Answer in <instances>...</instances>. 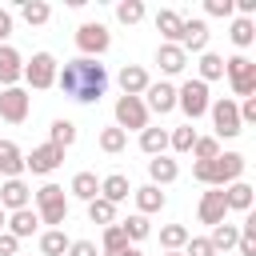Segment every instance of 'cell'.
I'll list each match as a JSON object with an SVG mask.
<instances>
[{
	"label": "cell",
	"instance_id": "obj_37",
	"mask_svg": "<svg viewBox=\"0 0 256 256\" xmlns=\"http://www.w3.org/2000/svg\"><path fill=\"white\" fill-rule=\"evenodd\" d=\"M88 220L92 224H100V228H108V224H116V204H108V200H88Z\"/></svg>",
	"mask_w": 256,
	"mask_h": 256
},
{
	"label": "cell",
	"instance_id": "obj_44",
	"mask_svg": "<svg viewBox=\"0 0 256 256\" xmlns=\"http://www.w3.org/2000/svg\"><path fill=\"white\" fill-rule=\"evenodd\" d=\"M64 256H100V248H96V244H92V240H72V244H68V252H64Z\"/></svg>",
	"mask_w": 256,
	"mask_h": 256
},
{
	"label": "cell",
	"instance_id": "obj_13",
	"mask_svg": "<svg viewBox=\"0 0 256 256\" xmlns=\"http://www.w3.org/2000/svg\"><path fill=\"white\" fill-rule=\"evenodd\" d=\"M16 80H24V56L12 44H0V84L16 88Z\"/></svg>",
	"mask_w": 256,
	"mask_h": 256
},
{
	"label": "cell",
	"instance_id": "obj_39",
	"mask_svg": "<svg viewBox=\"0 0 256 256\" xmlns=\"http://www.w3.org/2000/svg\"><path fill=\"white\" fill-rule=\"evenodd\" d=\"M228 36H232V44H236V48H248V44L256 40V24H252V20H244V16H236Z\"/></svg>",
	"mask_w": 256,
	"mask_h": 256
},
{
	"label": "cell",
	"instance_id": "obj_25",
	"mask_svg": "<svg viewBox=\"0 0 256 256\" xmlns=\"http://www.w3.org/2000/svg\"><path fill=\"white\" fill-rule=\"evenodd\" d=\"M68 192H72L76 200H84V204L96 200V196H100V180H96V172H76L72 184H68Z\"/></svg>",
	"mask_w": 256,
	"mask_h": 256
},
{
	"label": "cell",
	"instance_id": "obj_49",
	"mask_svg": "<svg viewBox=\"0 0 256 256\" xmlns=\"http://www.w3.org/2000/svg\"><path fill=\"white\" fill-rule=\"evenodd\" d=\"M168 256H184V252H168Z\"/></svg>",
	"mask_w": 256,
	"mask_h": 256
},
{
	"label": "cell",
	"instance_id": "obj_27",
	"mask_svg": "<svg viewBox=\"0 0 256 256\" xmlns=\"http://www.w3.org/2000/svg\"><path fill=\"white\" fill-rule=\"evenodd\" d=\"M140 152H144V156H164V152H168V132L148 124V128L140 132Z\"/></svg>",
	"mask_w": 256,
	"mask_h": 256
},
{
	"label": "cell",
	"instance_id": "obj_9",
	"mask_svg": "<svg viewBox=\"0 0 256 256\" xmlns=\"http://www.w3.org/2000/svg\"><path fill=\"white\" fill-rule=\"evenodd\" d=\"M60 164H64V148H56V144H36L24 156V172H32V176H48Z\"/></svg>",
	"mask_w": 256,
	"mask_h": 256
},
{
	"label": "cell",
	"instance_id": "obj_33",
	"mask_svg": "<svg viewBox=\"0 0 256 256\" xmlns=\"http://www.w3.org/2000/svg\"><path fill=\"white\" fill-rule=\"evenodd\" d=\"M124 248H128V236L120 232V224H108L100 236V256H120Z\"/></svg>",
	"mask_w": 256,
	"mask_h": 256
},
{
	"label": "cell",
	"instance_id": "obj_43",
	"mask_svg": "<svg viewBox=\"0 0 256 256\" xmlns=\"http://www.w3.org/2000/svg\"><path fill=\"white\" fill-rule=\"evenodd\" d=\"M204 12H208V16L228 20V16H232V0H204Z\"/></svg>",
	"mask_w": 256,
	"mask_h": 256
},
{
	"label": "cell",
	"instance_id": "obj_17",
	"mask_svg": "<svg viewBox=\"0 0 256 256\" xmlns=\"http://www.w3.org/2000/svg\"><path fill=\"white\" fill-rule=\"evenodd\" d=\"M116 80H120L124 96H144V92H148V84H152V76H148V72H144L140 64H124Z\"/></svg>",
	"mask_w": 256,
	"mask_h": 256
},
{
	"label": "cell",
	"instance_id": "obj_21",
	"mask_svg": "<svg viewBox=\"0 0 256 256\" xmlns=\"http://www.w3.org/2000/svg\"><path fill=\"white\" fill-rule=\"evenodd\" d=\"M244 156L240 152H220L216 156V168H220V188H228V184H236L240 176H244Z\"/></svg>",
	"mask_w": 256,
	"mask_h": 256
},
{
	"label": "cell",
	"instance_id": "obj_36",
	"mask_svg": "<svg viewBox=\"0 0 256 256\" xmlns=\"http://www.w3.org/2000/svg\"><path fill=\"white\" fill-rule=\"evenodd\" d=\"M196 136H200V132H196L192 124H180V128H172V132H168V148H172V152H192Z\"/></svg>",
	"mask_w": 256,
	"mask_h": 256
},
{
	"label": "cell",
	"instance_id": "obj_32",
	"mask_svg": "<svg viewBox=\"0 0 256 256\" xmlns=\"http://www.w3.org/2000/svg\"><path fill=\"white\" fill-rule=\"evenodd\" d=\"M188 236H192V232H188L184 224H164V228H160V248H164V252H180V248L188 244Z\"/></svg>",
	"mask_w": 256,
	"mask_h": 256
},
{
	"label": "cell",
	"instance_id": "obj_15",
	"mask_svg": "<svg viewBox=\"0 0 256 256\" xmlns=\"http://www.w3.org/2000/svg\"><path fill=\"white\" fill-rule=\"evenodd\" d=\"M28 200H32V188L16 176V180H4V188H0V208H8V212H20V208H28Z\"/></svg>",
	"mask_w": 256,
	"mask_h": 256
},
{
	"label": "cell",
	"instance_id": "obj_23",
	"mask_svg": "<svg viewBox=\"0 0 256 256\" xmlns=\"http://www.w3.org/2000/svg\"><path fill=\"white\" fill-rule=\"evenodd\" d=\"M20 172H24V152L12 140H0V176L4 180H16Z\"/></svg>",
	"mask_w": 256,
	"mask_h": 256
},
{
	"label": "cell",
	"instance_id": "obj_10",
	"mask_svg": "<svg viewBox=\"0 0 256 256\" xmlns=\"http://www.w3.org/2000/svg\"><path fill=\"white\" fill-rule=\"evenodd\" d=\"M28 108H32V96L16 84V88H0V120L8 124H24L28 120Z\"/></svg>",
	"mask_w": 256,
	"mask_h": 256
},
{
	"label": "cell",
	"instance_id": "obj_41",
	"mask_svg": "<svg viewBox=\"0 0 256 256\" xmlns=\"http://www.w3.org/2000/svg\"><path fill=\"white\" fill-rule=\"evenodd\" d=\"M216 156H220V140H216V136H196L192 160H216Z\"/></svg>",
	"mask_w": 256,
	"mask_h": 256
},
{
	"label": "cell",
	"instance_id": "obj_19",
	"mask_svg": "<svg viewBox=\"0 0 256 256\" xmlns=\"http://www.w3.org/2000/svg\"><path fill=\"white\" fill-rule=\"evenodd\" d=\"M176 176H180V164H176L172 156H152V160H148V184L164 188V184H172Z\"/></svg>",
	"mask_w": 256,
	"mask_h": 256
},
{
	"label": "cell",
	"instance_id": "obj_47",
	"mask_svg": "<svg viewBox=\"0 0 256 256\" xmlns=\"http://www.w3.org/2000/svg\"><path fill=\"white\" fill-rule=\"evenodd\" d=\"M8 36H12V12H8V8H0V44H4Z\"/></svg>",
	"mask_w": 256,
	"mask_h": 256
},
{
	"label": "cell",
	"instance_id": "obj_45",
	"mask_svg": "<svg viewBox=\"0 0 256 256\" xmlns=\"http://www.w3.org/2000/svg\"><path fill=\"white\" fill-rule=\"evenodd\" d=\"M236 112H240V124H256V96H248L244 104H236Z\"/></svg>",
	"mask_w": 256,
	"mask_h": 256
},
{
	"label": "cell",
	"instance_id": "obj_4",
	"mask_svg": "<svg viewBox=\"0 0 256 256\" xmlns=\"http://www.w3.org/2000/svg\"><path fill=\"white\" fill-rule=\"evenodd\" d=\"M208 116H212L216 140H232V136H240V132H244V124H240V112H236V100H228V96L212 100V104H208Z\"/></svg>",
	"mask_w": 256,
	"mask_h": 256
},
{
	"label": "cell",
	"instance_id": "obj_2",
	"mask_svg": "<svg viewBox=\"0 0 256 256\" xmlns=\"http://www.w3.org/2000/svg\"><path fill=\"white\" fill-rule=\"evenodd\" d=\"M32 200H36V216H40V224L60 228V224L68 220V196H64L60 184H44V188H36Z\"/></svg>",
	"mask_w": 256,
	"mask_h": 256
},
{
	"label": "cell",
	"instance_id": "obj_35",
	"mask_svg": "<svg viewBox=\"0 0 256 256\" xmlns=\"http://www.w3.org/2000/svg\"><path fill=\"white\" fill-rule=\"evenodd\" d=\"M20 16H24V24H32V28H40V24H48V16H52V8H48L44 0H24V4H20Z\"/></svg>",
	"mask_w": 256,
	"mask_h": 256
},
{
	"label": "cell",
	"instance_id": "obj_18",
	"mask_svg": "<svg viewBox=\"0 0 256 256\" xmlns=\"http://www.w3.org/2000/svg\"><path fill=\"white\" fill-rule=\"evenodd\" d=\"M180 48H184V52H208V24H204V20H184Z\"/></svg>",
	"mask_w": 256,
	"mask_h": 256
},
{
	"label": "cell",
	"instance_id": "obj_29",
	"mask_svg": "<svg viewBox=\"0 0 256 256\" xmlns=\"http://www.w3.org/2000/svg\"><path fill=\"white\" fill-rule=\"evenodd\" d=\"M236 240H240V224H216L212 228V236H208V244L216 248V252H228V248H236Z\"/></svg>",
	"mask_w": 256,
	"mask_h": 256
},
{
	"label": "cell",
	"instance_id": "obj_34",
	"mask_svg": "<svg viewBox=\"0 0 256 256\" xmlns=\"http://www.w3.org/2000/svg\"><path fill=\"white\" fill-rule=\"evenodd\" d=\"M96 144H100V152L116 156V152H124V148H128V132H120V128L112 124V128H104V132L96 136Z\"/></svg>",
	"mask_w": 256,
	"mask_h": 256
},
{
	"label": "cell",
	"instance_id": "obj_8",
	"mask_svg": "<svg viewBox=\"0 0 256 256\" xmlns=\"http://www.w3.org/2000/svg\"><path fill=\"white\" fill-rule=\"evenodd\" d=\"M112 112H116V128L120 132H144L148 128V108H144L140 96H120Z\"/></svg>",
	"mask_w": 256,
	"mask_h": 256
},
{
	"label": "cell",
	"instance_id": "obj_3",
	"mask_svg": "<svg viewBox=\"0 0 256 256\" xmlns=\"http://www.w3.org/2000/svg\"><path fill=\"white\" fill-rule=\"evenodd\" d=\"M224 76H228V84H232L236 96L248 100V96L256 92V60H248L244 52H236V56L224 60Z\"/></svg>",
	"mask_w": 256,
	"mask_h": 256
},
{
	"label": "cell",
	"instance_id": "obj_7",
	"mask_svg": "<svg viewBox=\"0 0 256 256\" xmlns=\"http://www.w3.org/2000/svg\"><path fill=\"white\" fill-rule=\"evenodd\" d=\"M56 56L52 52H32V60L24 64V80H28V88H36V92H44V88H52L56 84Z\"/></svg>",
	"mask_w": 256,
	"mask_h": 256
},
{
	"label": "cell",
	"instance_id": "obj_22",
	"mask_svg": "<svg viewBox=\"0 0 256 256\" xmlns=\"http://www.w3.org/2000/svg\"><path fill=\"white\" fill-rule=\"evenodd\" d=\"M252 184L248 180H236V184H228L224 188V204H228V212H252Z\"/></svg>",
	"mask_w": 256,
	"mask_h": 256
},
{
	"label": "cell",
	"instance_id": "obj_24",
	"mask_svg": "<svg viewBox=\"0 0 256 256\" xmlns=\"http://www.w3.org/2000/svg\"><path fill=\"white\" fill-rule=\"evenodd\" d=\"M128 192H132V184H128V176H124V172H112V176H104V180H100V200H108V204L128 200Z\"/></svg>",
	"mask_w": 256,
	"mask_h": 256
},
{
	"label": "cell",
	"instance_id": "obj_28",
	"mask_svg": "<svg viewBox=\"0 0 256 256\" xmlns=\"http://www.w3.org/2000/svg\"><path fill=\"white\" fill-rule=\"evenodd\" d=\"M48 144H56V148H64V152H68V148L76 144V124H72V120H64V116H60V120H52V128H48Z\"/></svg>",
	"mask_w": 256,
	"mask_h": 256
},
{
	"label": "cell",
	"instance_id": "obj_31",
	"mask_svg": "<svg viewBox=\"0 0 256 256\" xmlns=\"http://www.w3.org/2000/svg\"><path fill=\"white\" fill-rule=\"evenodd\" d=\"M196 68H200L196 80H200V84H212V80L224 76V56H216V52H200V64H196Z\"/></svg>",
	"mask_w": 256,
	"mask_h": 256
},
{
	"label": "cell",
	"instance_id": "obj_5",
	"mask_svg": "<svg viewBox=\"0 0 256 256\" xmlns=\"http://www.w3.org/2000/svg\"><path fill=\"white\" fill-rule=\"evenodd\" d=\"M208 84H200V80H184L180 88H176V108L188 116V124L192 120H200L204 112H208Z\"/></svg>",
	"mask_w": 256,
	"mask_h": 256
},
{
	"label": "cell",
	"instance_id": "obj_40",
	"mask_svg": "<svg viewBox=\"0 0 256 256\" xmlns=\"http://www.w3.org/2000/svg\"><path fill=\"white\" fill-rule=\"evenodd\" d=\"M116 20L120 24H140L144 20V4L140 0H120L116 4Z\"/></svg>",
	"mask_w": 256,
	"mask_h": 256
},
{
	"label": "cell",
	"instance_id": "obj_46",
	"mask_svg": "<svg viewBox=\"0 0 256 256\" xmlns=\"http://www.w3.org/2000/svg\"><path fill=\"white\" fill-rule=\"evenodd\" d=\"M0 256H20V240L8 236V232H0Z\"/></svg>",
	"mask_w": 256,
	"mask_h": 256
},
{
	"label": "cell",
	"instance_id": "obj_38",
	"mask_svg": "<svg viewBox=\"0 0 256 256\" xmlns=\"http://www.w3.org/2000/svg\"><path fill=\"white\" fill-rule=\"evenodd\" d=\"M120 232L128 236V244L132 240H148V232H152V224H148V216H140V212H132L128 220H120Z\"/></svg>",
	"mask_w": 256,
	"mask_h": 256
},
{
	"label": "cell",
	"instance_id": "obj_20",
	"mask_svg": "<svg viewBox=\"0 0 256 256\" xmlns=\"http://www.w3.org/2000/svg\"><path fill=\"white\" fill-rule=\"evenodd\" d=\"M156 32L164 36V44H180L184 16H180V12H172V8H160V12H156Z\"/></svg>",
	"mask_w": 256,
	"mask_h": 256
},
{
	"label": "cell",
	"instance_id": "obj_11",
	"mask_svg": "<svg viewBox=\"0 0 256 256\" xmlns=\"http://www.w3.org/2000/svg\"><path fill=\"white\" fill-rule=\"evenodd\" d=\"M196 220L200 224H224L228 220V204H224V188H208L204 196H200V204H196Z\"/></svg>",
	"mask_w": 256,
	"mask_h": 256
},
{
	"label": "cell",
	"instance_id": "obj_6",
	"mask_svg": "<svg viewBox=\"0 0 256 256\" xmlns=\"http://www.w3.org/2000/svg\"><path fill=\"white\" fill-rule=\"evenodd\" d=\"M76 48H80L88 60H96V56H104V52L112 48V32H108L100 20H88V24L76 28Z\"/></svg>",
	"mask_w": 256,
	"mask_h": 256
},
{
	"label": "cell",
	"instance_id": "obj_42",
	"mask_svg": "<svg viewBox=\"0 0 256 256\" xmlns=\"http://www.w3.org/2000/svg\"><path fill=\"white\" fill-rule=\"evenodd\" d=\"M184 256H216V248L208 244V236H188V244L180 248Z\"/></svg>",
	"mask_w": 256,
	"mask_h": 256
},
{
	"label": "cell",
	"instance_id": "obj_14",
	"mask_svg": "<svg viewBox=\"0 0 256 256\" xmlns=\"http://www.w3.org/2000/svg\"><path fill=\"white\" fill-rule=\"evenodd\" d=\"M156 64H160L164 76H180V72L188 68V52H184L180 44H160V48H156Z\"/></svg>",
	"mask_w": 256,
	"mask_h": 256
},
{
	"label": "cell",
	"instance_id": "obj_30",
	"mask_svg": "<svg viewBox=\"0 0 256 256\" xmlns=\"http://www.w3.org/2000/svg\"><path fill=\"white\" fill-rule=\"evenodd\" d=\"M68 236H64V228H48V232H40V256H64L68 252Z\"/></svg>",
	"mask_w": 256,
	"mask_h": 256
},
{
	"label": "cell",
	"instance_id": "obj_26",
	"mask_svg": "<svg viewBox=\"0 0 256 256\" xmlns=\"http://www.w3.org/2000/svg\"><path fill=\"white\" fill-rule=\"evenodd\" d=\"M132 196H136V208H140V216H152V212H160V208H164V192H160L156 184L132 188Z\"/></svg>",
	"mask_w": 256,
	"mask_h": 256
},
{
	"label": "cell",
	"instance_id": "obj_16",
	"mask_svg": "<svg viewBox=\"0 0 256 256\" xmlns=\"http://www.w3.org/2000/svg\"><path fill=\"white\" fill-rule=\"evenodd\" d=\"M36 228H40V216H36V208H20V212H8V220H4V232H8V236H16V240L32 236Z\"/></svg>",
	"mask_w": 256,
	"mask_h": 256
},
{
	"label": "cell",
	"instance_id": "obj_1",
	"mask_svg": "<svg viewBox=\"0 0 256 256\" xmlns=\"http://www.w3.org/2000/svg\"><path fill=\"white\" fill-rule=\"evenodd\" d=\"M56 88L64 96H72L76 104H96L108 88V72L100 60H88V56H76L68 60L64 68H56Z\"/></svg>",
	"mask_w": 256,
	"mask_h": 256
},
{
	"label": "cell",
	"instance_id": "obj_50",
	"mask_svg": "<svg viewBox=\"0 0 256 256\" xmlns=\"http://www.w3.org/2000/svg\"><path fill=\"white\" fill-rule=\"evenodd\" d=\"M140 256H144V252H140Z\"/></svg>",
	"mask_w": 256,
	"mask_h": 256
},
{
	"label": "cell",
	"instance_id": "obj_48",
	"mask_svg": "<svg viewBox=\"0 0 256 256\" xmlns=\"http://www.w3.org/2000/svg\"><path fill=\"white\" fill-rule=\"evenodd\" d=\"M4 220H8V212H4V208H0V232H4Z\"/></svg>",
	"mask_w": 256,
	"mask_h": 256
},
{
	"label": "cell",
	"instance_id": "obj_12",
	"mask_svg": "<svg viewBox=\"0 0 256 256\" xmlns=\"http://www.w3.org/2000/svg\"><path fill=\"white\" fill-rule=\"evenodd\" d=\"M140 100H144V108H148V112L168 116V112L176 108V88H172L168 80H160V84H148V92H144Z\"/></svg>",
	"mask_w": 256,
	"mask_h": 256
}]
</instances>
